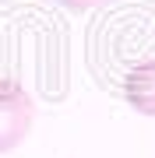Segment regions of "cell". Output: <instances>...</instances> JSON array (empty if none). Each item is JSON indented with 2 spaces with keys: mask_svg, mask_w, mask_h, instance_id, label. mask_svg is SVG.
I'll list each match as a JSON object with an SVG mask.
<instances>
[{
  "mask_svg": "<svg viewBox=\"0 0 155 158\" xmlns=\"http://www.w3.org/2000/svg\"><path fill=\"white\" fill-rule=\"evenodd\" d=\"M35 127V102L14 77H0V155L25 144Z\"/></svg>",
  "mask_w": 155,
  "mask_h": 158,
  "instance_id": "1",
  "label": "cell"
},
{
  "mask_svg": "<svg viewBox=\"0 0 155 158\" xmlns=\"http://www.w3.org/2000/svg\"><path fill=\"white\" fill-rule=\"evenodd\" d=\"M120 91H123L127 106H131L134 113L155 119V56H144V60L134 63V67L123 74Z\"/></svg>",
  "mask_w": 155,
  "mask_h": 158,
  "instance_id": "2",
  "label": "cell"
},
{
  "mask_svg": "<svg viewBox=\"0 0 155 158\" xmlns=\"http://www.w3.org/2000/svg\"><path fill=\"white\" fill-rule=\"evenodd\" d=\"M57 4L63 7V11H71V14H88V11H95V7L113 4V0H57Z\"/></svg>",
  "mask_w": 155,
  "mask_h": 158,
  "instance_id": "3",
  "label": "cell"
}]
</instances>
